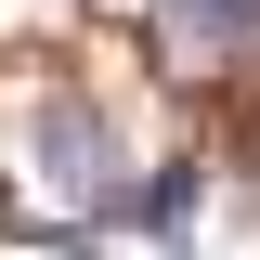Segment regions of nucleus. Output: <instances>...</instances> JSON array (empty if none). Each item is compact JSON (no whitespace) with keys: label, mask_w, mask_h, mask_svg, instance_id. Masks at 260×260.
Segmentation results:
<instances>
[{"label":"nucleus","mask_w":260,"mask_h":260,"mask_svg":"<svg viewBox=\"0 0 260 260\" xmlns=\"http://www.w3.org/2000/svg\"><path fill=\"white\" fill-rule=\"evenodd\" d=\"M39 169H52L65 195H91V208H130V156L104 143L91 104H52V117H39Z\"/></svg>","instance_id":"f257e3e1"}]
</instances>
